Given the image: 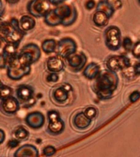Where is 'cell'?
<instances>
[{"label": "cell", "instance_id": "6da1fadb", "mask_svg": "<svg viewBox=\"0 0 140 157\" xmlns=\"http://www.w3.org/2000/svg\"><path fill=\"white\" fill-rule=\"evenodd\" d=\"M41 57V49L36 44L25 45L16 56L8 62L7 75L12 80H19L28 75L31 71V66Z\"/></svg>", "mask_w": 140, "mask_h": 157}, {"label": "cell", "instance_id": "7a4b0ae2", "mask_svg": "<svg viewBox=\"0 0 140 157\" xmlns=\"http://www.w3.org/2000/svg\"><path fill=\"white\" fill-rule=\"evenodd\" d=\"M78 18V12L73 5L62 3L51 9L44 17V23L49 26H71Z\"/></svg>", "mask_w": 140, "mask_h": 157}, {"label": "cell", "instance_id": "3957f363", "mask_svg": "<svg viewBox=\"0 0 140 157\" xmlns=\"http://www.w3.org/2000/svg\"><path fill=\"white\" fill-rule=\"evenodd\" d=\"M119 77L116 72L110 70L101 71L96 78L93 84V90L102 100H108L111 98L113 93L118 88Z\"/></svg>", "mask_w": 140, "mask_h": 157}, {"label": "cell", "instance_id": "277c9868", "mask_svg": "<svg viewBox=\"0 0 140 157\" xmlns=\"http://www.w3.org/2000/svg\"><path fill=\"white\" fill-rule=\"evenodd\" d=\"M27 33L22 30L20 26V21L12 18L9 21H2L0 25V36L6 44L19 45L22 39Z\"/></svg>", "mask_w": 140, "mask_h": 157}, {"label": "cell", "instance_id": "5b68a950", "mask_svg": "<svg viewBox=\"0 0 140 157\" xmlns=\"http://www.w3.org/2000/svg\"><path fill=\"white\" fill-rule=\"evenodd\" d=\"M104 42L109 50L118 51L122 46L120 29L115 25L108 26L104 31Z\"/></svg>", "mask_w": 140, "mask_h": 157}, {"label": "cell", "instance_id": "8992f818", "mask_svg": "<svg viewBox=\"0 0 140 157\" xmlns=\"http://www.w3.org/2000/svg\"><path fill=\"white\" fill-rule=\"evenodd\" d=\"M51 3L49 0H30L26 5L27 12L35 18L46 16L51 10Z\"/></svg>", "mask_w": 140, "mask_h": 157}, {"label": "cell", "instance_id": "52a82bcc", "mask_svg": "<svg viewBox=\"0 0 140 157\" xmlns=\"http://www.w3.org/2000/svg\"><path fill=\"white\" fill-rule=\"evenodd\" d=\"M48 120H49V124L47 127V132L49 134L56 135L61 134L65 130V123L61 120V115L58 111L55 110H49L48 114Z\"/></svg>", "mask_w": 140, "mask_h": 157}, {"label": "cell", "instance_id": "ba28073f", "mask_svg": "<svg viewBox=\"0 0 140 157\" xmlns=\"http://www.w3.org/2000/svg\"><path fill=\"white\" fill-rule=\"evenodd\" d=\"M76 51H77V44L71 38L69 37L62 38L57 42L56 53L62 59L66 60L72 54L76 53Z\"/></svg>", "mask_w": 140, "mask_h": 157}, {"label": "cell", "instance_id": "9c48e42d", "mask_svg": "<svg viewBox=\"0 0 140 157\" xmlns=\"http://www.w3.org/2000/svg\"><path fill=\"white\" fill-rule=\"evenodd\" d=\"M106 66L108 70L114 72L122 71L128 66H131L130 60L125 56H111L106 61Z\"/></svg>", "mask_w": 140, "mask_h": 157}, {"label": "cell", "instance_id": "30bf717a", "mask_svg": "<svg viewBox=\"0 0 140 157\" xmlns=\"http://www.w3.org/2000/svg\"><path fill=\"white\" fill-rule=\"evenodd\" d=\"M18 44H6L2 48L1 56H0V66L1 69L7 66V64L14 56L17 55L18 52Z\"/></svg>", "mask_w": 140, "mask_h": 157}, {"label": "cell", "instance_id": "8fae6325", "mask_svg": "<svg viewBox=\"0 0 140 157\" xmlns=\"http://www.w3.org/2000/svg\"><path fill=\"white\" fill-rule=\"evenodd\" d=\"M25 124L32 129H39L45 124V116L40 111H33L25 116Z\"/></svg>", "mask_w": 140, "mask_h": 157}, {"label": "cell", "instance_id": "7c38bea8", "mask_svg": "<svg viewBox=\"0 0 140 157\" xmlns=\"http://www.w3.org/2000/svg\"><path fill=\"white\" fill-rule=\"evenodd\" d=\"M1 110L7 115H13L17 113L20 109V101L13 96H10L4 99H1L0 103Z\"/></svg>", "mask_w": 140, "mask_h": 157}, {"label": "cell", "instance_id": "4fadbf2b", "mask_svg": "<svg viewBox=\"0 0 140 157\" xmlns=\"http://www.w3.org/2000/svg\"><path fill=\"white\" fill-rule=\"evenodd\" d=\"M69 66L73 71H80L85 66L87 63V56L84 52H76L66 59Z\"/></svg>", "mask_w": 140, "mask_h": 157}, {"label": "cell", "instance_id": "5bb4252c", "mask_svg": "<svg viewBox=\"0 0 140 157\" xmlns=\"http://www.w3.org/2000/svg\"><path fill=\"white\" fill-rule=\"evenodd\" d=\"M16 93H17V98L19 99L20 101L29 102V101H32V100H34V92L31 86L21 84L17 88Z\"/></svg>", "mask_w": 140, "mask_h": 157}, {"label": "cell", "instance_id": "9a60e30c", "mask_svg": "<svg viewBox=\"0 0 140 157\" xmlns=\"http://www.w3.org/2000/svg\"><path fill=\"white\" fill-rule=\"evenodd\" d=\"M39 150L32 144H25L15 151L13 157H39Z\"/></svg>", "mask_w": 140, "mask_h": 157}, {"label": "cell", "instance_id": "2e32d148", "mask_svg": "<svg viewBox=\"0 0 140 157\" xmlns=\"http://www.w3.org/2000/svg\"><path fill=\"white\" fill-rule=\"evenodd\" d=\"M46 66L49 72L59 73L64 70L65 64L61 56H50L46 62Z\"/></svg>", "mask_w": 140, "mask_h": 157}, {"label": "cell", "instance_id": "e0dca14e", "mask_svg": "<svg viewBox=\"0 0 140 157\" xmlns=\"http://www.w3.org/2000/svg\"><path fill=\"white\" fill-rule=\"evenodd\" d=\"M73 126L78 130L87 129L92 124V120L88 119L84 111H80L76 114L73 118Z\"/></svg>", "mask_w": 140, "mask_h": 157}, {"label": "cell", "instance_id": "ac0fdd59", "mask_svg": "<svg viewBox=\"0 0 140 157\" xmlns=\"http://www.w3.org/2000/svg\"><path fill=\"white\" fill-rule=\"evenodd\" d=\"M100 66L95 62H91L84 67L83 71V75L88 79H94L100 74Z\"/></svg>", "mask_w": 140, "mask_h": 157}, {"label": "cell", "instance_id": "d6986e66", "mask_svg": "<svg viewBox=\"0 0 140 157\" xmlns=\"http://www.w3.org/2000/svg\"><path fill=\"white\" fill-rule=\"evenodd\" d=\"M69 93L70 91H68L65 88L64 84L58 87V88H55L52 91V98L53 100L57 103H64L67 99L69 98Z\"/></svg>", "mask_w": 140, "mask_h": 157}, {"label": "cell", "instance_id": "ffe728a7", "mask_svg": "<svg viewBox=\"0 0 140 157\" xmlns=\"http://www.w3.org/2000/svg\"><path fill=\"white\" fill-rule=\"evenodd\" d=\"M19 21L20 26L22 29V30H24L25 33L31 31L32 29L35 27V25H36V22H35L34 17L29 16V15L22 16Z\"/></svg>", "mask_w": 140, "mask_h": 157}, {"label": "cell", "instance_id": "44dd1931", "mask_svg": "<svg viewBox=\"0 0 140 157\" xmlns=\"http://www.w3.org/2000/svg\"><path fill=\"white\" fill-rule=\"evenodd\" d=\"M109 19H110V17H108L105 12H101V11H96L93 13V22L96 26H107L108 24V21H109Z\"/></svg>", "mask_w": 140, "mask_h": 157}, {"label": "cell", "instance_id": "7402d4cb", "mask_svg": "<svg viewBox=\"0 0 140 157\" xmlns=\"http://www.w3.org/2000/svg\"><path fill=\"white\" fill-rule=\"evenodd\" d=\"M96 11H101V12H105L108 17L111 18L113 15L115 13V10L113 7L109 0H101L98 2L97 7H96Z\"/></svg>", "mask_w": 140, "mask_h": 157}, {"label": "cell", "instance_id": "603a6c76", "mask_svg": "<svg viewBox=\"0 0 140 157\" xmlns=\"http://www.w3.org/2000/svg\"><path fill=\"white\" fill-rule=\"evenodd\" d=\"M57 43L53 39H47L42 42L41 48L44 52L46 54H50L56 52Z\"/></svg>", "mask_w": 140, "mask_h": 157}, {"label": "cell", "instance_id": "cb8c5ba5", "mask_svg": "<svg viewBox=\"0 0 140 157\" xmlns=\"http://www.w3.org/2000/svg\"><path fill=\"white\" fill-rule=\"evenodd\" d=\"M15 138L20 140V141H23V140L27 139L29 137V131L23 126H19L17 127L13 132Z\"/></svg>", "mask_w": 140, "mask_h": 157}, {"label": "cell", "instance_id": "d4e9b609", "mask_svg": "<svg viewBox=\"0 0 140 157\" xmlns=\"http://www.w3.org/2000/svg\"><path fill=\"white\" fill-rule=\"evenodd\" d=\"M0 91H1V99H4V98L12 96V88H10L9 86L5 85L2 83L0 88Z\"/></svg>", "mask_w": 140, "mask_h": 157}, {"label": "cell", "instance_id": "484cf974", "mask_svg": "<svg viewBox=\"0 0 140 157\" xmlns=\"http://www.w3.org/2000/svg\"><path fill=\"white\" fill-rule=\"evenodd\" d=\"M84 112L85 115L88 119H90L92 120L98 115V110L94 106H88L85 110H84Z\"/></svg>", "mask_w": 140, "mask_h": 157}, {"label": "cell", "instance_id": "4316f807", "mask_svg": "<svg viewBox=\"0 0 140 157\" xmlns=\"http://www.w3.org/2000/svg\"><path fill=\"white\" fill-rule=\"evenodd\" d=\"M122 47L126 52H132L134 44L130 37H125L122 41Z\"/></svg>", "mask_w": 140, "mask_h": 157}, {"label": "cell", "instance_id": "83f0119b", "mask_svg": "<svg viewBox=\"0 0 140 157\" xmlns=\"http://www.w3.org/2000/svg\"><path fill=\"white\" fill-rule=\"evenodd\" d=\"M56 152V149L52 145H49V146H46L43 149V155L44 156L46 157H51L53 155H55V153Z\"/></svg>", "mask_w": 140, "mask_h": 157}, {"label": "cell", "instance_id": "f1b7e54d", "mask_svg": "<svg viewBox=\"0 0 140 157\" xmlns=\"http://www.w3.org/2000/svg\"><path fill=\"white\" fill-rule=\"evenodd\" d=\"M122 74L123 75L126 77L127 78H134L135 75V72H134V66H130L125 68L124 70H122Z\"/></svg>", "mask_w": 140, "mask_h": 157}, {"label": "cell", "instance_id": "f546056e", "mask_svg": "<svg viewBox=\"0 0 140 157\" xmlns=\"http://www.w3.org/2000/svg\"><path fill=\"white\" fill-rule=\"evenodd\" d=\"M47 82L49 83H56L59 80V76L57 73H54V72H50V73L47 75L46 77Z\"/></svg>", "mask_w": 140, "mask_h": 157}, {"label": "cell", "instance_id": "4dcf8cb0", "mask_svg": "<svg viewBox=\"0 0 140 157\" xmlns=\"http://www.w3.org/2000/svg\"><path fill=\"white\" fill-rule=\"evenodd\" d=\"M132 54L134 55V56H135L136 58H138V56L140 55V40L139 41L136 42L134 44V47H133L132 49Z\"/></svg>", "mask_w": 140, "mask_h": 157}, {"label": "cell", "instance_id": "1f68e13d", "mask_svg": "<svg viewBox=\"0 0 140 157\" xmlns=\"http://www.w3.org/2000/svg\"><path fill=\"white\" fill-rule=\"evenodd\" d=\"M129 98H130V101L131 103L136 102V101L140 98V92L138 90L134 91V92H132V93H130Z\"/></svg>", "mask_w": 140, "mask_h": 157}, {"label": "cell", "instance_id": "d6a6232c", "mask_svg": "<svg viewBox=\"0 0 140 157\" xmlns=\"http://www.w3.org/2000/svg\"><path fill=\"white\" fill-rule=\"evenodd\" d=\"M84 7H85L86 9L90 11V10L93 9L94 7H97V4H96L94 0H87L85 3H84Z\"/></svg>", "mask_w": 140, "mask_h": 157}, {"label": "cell", "instance_id": "836d02e7", "mask_svg": "<svg viewBox=\"0 0 140 157\" xmlns=\"http://www.w3.org/2000/svg\"><path fill=\"white\" fill-rule=\"evenodd\" d=\"M19 143L20 140L17 139V138H13V139H11L8 141V142H7V147L11 148V149H13L15 147H18Z\"/></svg>", "mask_w": 140, "mask_h": 157}, {"label": "cell", "instance_id": "e575fe53", "mask_svg": "<svg viewBox=\"0 0 140 157\" xmlns=\"http://www.w3.org/2000/svg\"><path fill=\"white\" fill-rule=\"evenodd\" d=\"M109 2L111 3L113 7L115 8V10L120 9L122 7V1L121 0H109Z\"/></svg>", "mask_w": 140, "mask_h": 157}, {"label": "cell", "instance_id": "d590c367", "mask_svg": "<svg viewBox=\"0 0 140 157\" xmlns=\"http://www.w3.org/2000/svg\"><path fill=\"white\" fill-rule=\"evenodd\" d=\"M49 2L53 6H58L66 2V0H49Z\"/></svg>", "mask_w": 140, "mask_h": 157}, {"label": "cell", "instance_id": "8d00e7d4", "mask_svg": "<svg viewBox=\"0 0 140 157\" xmlns=\"http://www.w3.org/2000/svg\"><path fill=\"white\" fill-rule=\"evenodd\" d=\"M134 69L135 75L136 76L140 75V62L135 63L134 66Z\"/></svg>", "mask_w": 140, "mask_h": 157}, {"label": "cell", "instance_id": "74e56055", "mask_svg": "<svg viewBox=\"0 0 140 157\" xmlns=\"http://www.w3.org/2000/svg\"><path fill=\"white\" fill-rule=\"evenodd\" d=\"M0 135H1L0 136V144H2L5 140V136H6L5 132L2 129H0Z\"/></svg>", "mask_w": 140, "mask_h": 157}, {"label": "cell", "instance_id": "f35d334b", "mask_svg": "<svg viewBox=\"0 0 140 157\" xmlns=\"http://www.w3.org/2000/svg\"><path fill=\"white\" fill-rule=\"evenodd\" d=\"M5 1H6V2H7L8 4L14 5V4H17L20 0H5Z\"/></svg>", "mask_w": 140, "mask_h": 157}, {"label": "cell", "instance_id": "ab89813d", "mask_svg": "<svg viewBox=\"0 0 140 157\" xmlns=\"http://www.w3.org/2000/svg\"><path fill=\"white\" fill-rule=\"evenodd\" d=\"M1 9H2V11H1V16H2V15H3V12H4V6H3V2H2V1H1Z\"/></svg>", "mask_w": 140, "mask_h": 157}, {"label": "cell", "instance_id": "60d3db41", "mask_svg": "<svg viewBox=\"0 0 140 157\" xmlns=\"http://www.w3.org/2000/svg\"><path fill=\"white\" fill-rule=\"evenodd\" d=\"M138 59H139V61H140V55H139V56H138Z\"/></svg>", "mask_w": 140, "mask_h": 157}, {"label": "cell", "instance_id": "b9f144b4", "mask_svg": "<svg viewBox=\"0 0 140 157\" xmlns=\"http://www.w3.org/2000/svg\"><path fill=\"white\" fill-rule=\"evenodd\" d=\"M138 2H139V4H140V0H138Z\"/></svg>", "mask_w": 140, "mask_h": 157}]
</instances>
